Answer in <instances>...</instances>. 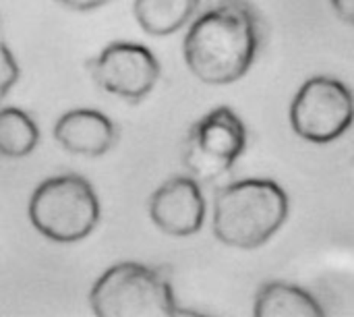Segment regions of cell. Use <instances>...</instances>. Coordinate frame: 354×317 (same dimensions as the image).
<instances>
[{
	"label": "cell",
	"mask_w": 354,
	"mask_h": 317,
	"mask_svg": "<svg viewBox=\"0 0 354 317\" xmlns=\"http://www.w3.org/2000/svg\"><path fill=\"white\" fill-rule=\"evenodd\" d=\"M261 39V19L251 2L216 0L191 23L183 56L199 81L228 85L249 73Z\"/></svg>",
	"instance_id": "6da1fadb"
},
{
	"label": "cell",
	"mask_w": 354,
	"mask_h": 317,
	"mask_svg": "<svg viewBox=\"0 0 354 317\" xmlns=\"http://www.w3.org/2000/svg\"><path fill=\"white\" fill-rule=\"evenodd\" d=\"M288 212V195L278 183L270 179H245L218 191L212 230L228 247L257 249L284 226Z\"/></svg>",
	"instance_id": "7a4b0ae2"
},
{
	"label": "cell",
	"mask_w": 354,
	"mask_h": 317,
	"mask_svg": "<svg viewBox=\"0 0 354 317\" xmlns=\"http://www.w3.org/2000/svg\"><path fill=\"white\" fill-rule=\"evenodd\" d=\"M89 307L97 317L189 316L174 299L170 272L137 262L110 266L93 282Z\"/></svg>",
	"instance_id": "3957f363"
},
{
	"label": "cell",
	"mask_w": 354,
	"mask_h": 317,
	"mask_svg": "<svg viewBox=\"0 0 354 317\" xmlns=\"http://www.w3.org/2000/svg\"><path fill=\"white\" fill-rule=\"evenodd\" d=\"M29 222L54 243H79L87 239L102 218L100 199L91 183L79 174L46 179L29 199Z\"/></svg>",
	"instance_id": "277c9868"
},
{
	"label": "cell",
	"mask_w": 354,
	"mask_h": 317,
	"mask_svg": "<svg viewBox=\"0 0 354 317\" xmlns=\"http://www.w3.org/2000/svg\"><path fill=\"white\" fill-rule=\"evenodd\" d=\"M249 133L230 106H218L195 120L183 143V164L199 183L228 174L247 150Z\"/></svg>",
	"instance_id": "5b68a950"
},
{
	"label": "cell",
	"mask_w": 354,
	"mask_h": 317,
	"mask_svg": "<svg viewBox=\"0 0 354 317\" xmlns=\"http://www.w3.org/2000/svg\"><path fill=\"white\" fill-rule=\"evenodd\" d=\"M353 123V91L334 77H311L301 85L290 104V127L309 143H332L340 139Z\"/></svg>",
	"instance_id": "8992f818"
},
{
	"label": "cell",
	"mask_w": 354,
	"mask_h": 317,
	"mask_svg": "<svg viewBox=\"0 0 354 317\" xmlns=\"http://www.w3.org/2000/svg\"><path fill=\"white\" fill-rule=\"evenodd\" d=\"M87 69L100 89L131 104L151 93L162 71L149 48L131 42L108 44L97 56L87 60Z\"/></svg>",
	"instance_id": "52a82bcc"
},
{
	"label": "cell",
	"mask_w": 354,
	"mask_h": 317,
	"mask_svg": "<svg viewBox=\"0 0 354 317\" xmlns=\"http://www.w3.org/2000/svg\"><path fill=\"white\" fill-rule=\"evenodd\" d=\"M151 222L170 237H193L205 222V197L197 179L174 176L162 183L147 203Z\"/></svg>",
	"instance_id": "ba28073f"
},
{
	"label": "cell",
	"mask_w": 354,
	"mask_h": 317,
	"mask_svg": "<svg viewBox=\"0 0 354 317\" xmlns=\"http://www.w3.org/2000/svg\"><path fill=\"white\" fill-rule=\"evenodd\" d=\"M56 143L77 156L100 158L118 141L116 125L100 110L75 108L64 112L54 125Z\"/></svg>",
	"instance_id": "9c48e42d"
},
{
	"label": "cell",
	"mask_w": 354,
	"mask_h": 317,
	"mask_svg": "<svg viewBox=\"0 0 354 317\" xmlns=\"http://www.w3.org/2000/svg\"><path fill=\"white\" fill-rule=\"evenodd\" d=\"M253 316L257 317H322L326 309L303 287L284 280L268 282L259 289Z\"/></svg>",
	"instance_id": "30bf717a"
},
{
	"label": "cell",
	"mask_w": 354,
	"mask_h": 317,
	"mask_svg": "<svg viewBox=\"0 0 354 317\" xmlns=\"http://www.w3.org/2000/svg\"><path fill=\"white\" fill-rule=\"evenodd\" d=\"M201 0H135L133 10L139 27L149 35H172L197 12Z\"/></svg>",
	"instance_id": "8fae6325"
},
{
	"label": "cell",
	"mask_w": 354,
	"mask_h": 317,
	"mask_svg": "<svg viewBox=\"0 0 354 317\" xmlns=\"http://www.w3.org/2000/svg\"><path fill=\"white\" fill-rule=\"evenodd\" d=\"M39 143L35 120L19 108H0V156L25 158Z\"/></svg>",
	"instance_id": "7c38bea8"
},
{
	"label": "cell",
	"mask_w": 354,
	"mask_h": 317,
	"mask_svg": "<svg viewBox=\"0 0 354 317\" xmlns=\"http://www.w3.org/2000/svg\"><path fill=\"white\" fill-rule=\"evenodd\" d=\"M19 77H21V69L12 50L4 42H0V100L6 98L12 85L19 81Z\"/></svg>",
	"instance_id": "4fadbf2b"
},
{
	"label": "cell",
	"mask_w": 354,
	"mask_h": 317,
	"mask_svg": "<svg viewBox=\"0 0 354 317\" xmlns=\"http://www.w3.org/2000/svg\"><path fill=\"white\" fill-rule=\"evenodd\" d=\"M330 2L338 19L354 27V0H330Z\"/></svg>",
	"instance_id": "5bb4252c"
},
{
	"label": "cell",
	"mask_w": 354,
	"mask_h": 317,
	"mask_svg": "<svg viewBox=\"0 0 354 317\" xmlns=\"http://www.w3.org/2000/svg\"><path fill=\"white\" fill-rule=\"evenodd\" d=\"M58 2H60L62 6L71 8V10H81V12H85V10H95V8L108 4L110 0H58Z\"/></svg>",
	"instance_id": "9a60e30c"
}]
</instances>
